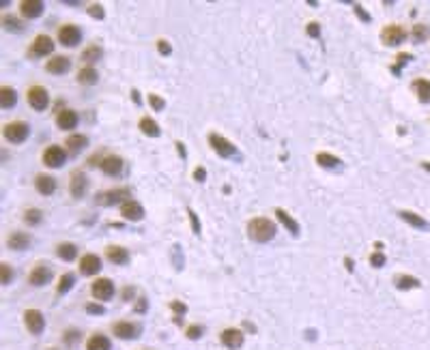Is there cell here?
<instances>
[{
  "label": "cell",
  "instance_id": "30",
  "mask_svg": "<svg viewBox=\"0 0 430 350\" xmlns=\"http://www.w3.org/2000/svg\"><path fill=\"white\" fill-rule=\"evenodd\" d=\"M56 251H58V258H60V260H67V262H71V260L76 258L78 247H76L74 243H60Z\"/></svg>",
  "mask_w": 430,
  "mask_h": 350
},
{
  "label": "cell",
  "instance_id": "4",
  "mask_svg": "<svg viewBox=\"0 0 430 350\" xmlns=\"http://www.w3.org/2000/svg\"><path fill=\"white\" fill-rule=\"evenodd\" d=\"M67 161V150L60 146H47L43 150V163L47 168H62Z\"/></svg>",
  "mask_w": 430,
  "mask_h": 350
},
{
  "label": "cell",
  "instance_id": "5",
  "mask_svg": "<svg viewBox=\"0 0 430 350\" xmlns=\"http://www.w3.org/2000/svg\"><path fill=\"white\" fill-rule=\"evenodd\" d=\"M52 52H54V41H52V37H47V35H37L35 41L28 47L30 56H47V54H52Z\"/></svg>",
  "mask_w": 430,
  "mask_h": 350
},
{
  "label": "cell",
  "instance_id": "16",
  "mask_svg": "<svg viewBox=\"0 0 430 350\" xmlns=\"http://www.w3.org/2000/svg\"><path fill=\"white\" fill-rule=\"evenodd\" d=\"M99 269H101V260L95 253H86L80 260V273L82 275H95V273H99Z\"/></svg>",
  "mask_w": 430,
  "mask_h": 350
},
{
  "label": "cell",
  "instance_id": "49",
  "mask_svg": "<svg viewBox=\"0 0 430 350\" xmlns=\"http://www.w3.org/2000/svg\"><path fill=\"white\" fill-rule=\"evenodd\" d=\"M189 217H192V221H194V232L198 234V232H200V226H198V219H196V215H194V211H189Z\"/></svg>",
  "mask_w": 430,
  "mask_h": 350
},
{
  "label": "cell",
  "instance_id": "37",
  "mask_svg": "<svg viewBox=\"0 0 430 350\" xmlns=\"http://www.w3.org/2000/svg\"><path fill=\"white\" fill-rule=\"evenodd\" d=\"M3 26L7 30H11V33H18V30L24 28V24L15 18V15H5V18H3Z\"/></svg>",
  "mask_w": 430,
  "mask_h": 350
},
{
  "label": "cell",
  "instance_id": "14",
  "mask_svg": "<svg viewBox=\"0 0 430 350\" xmlns=\"http://www.w3.org/2000/svg\"><path fill=\"white\" fill-rule=\"evenodd\" d=\"M56 125H58V129L62 131H71V129H76V125H78V114L74 112V110H69V108H62L58 116H56Z\"/></svg>",
  "mask_w": 430,
  "mask_h": 350
},
{
  "label": "cell",
  "instance_id": "32",
  "mask_svg": "<svg viewBox=\"0 0 430 350\" xmlns=\"http://www.w3.org/2000/svg\"><path fill=\"white\" fill-rule=\"evenodd\" d=\"M86 350H110V339L106 335H93L86 344Z\"/></svg>",
  "mask_w": 430,
  "mask_h": 350
},
{
  "label": "cell",
  "instance_id": "46",
  "mask_svg": "<svg viewBox=\"0 0 430 350\" xmlns=\"http://www.w3.org/2000/svg\"><path fill=\"white\" fill-rule=\"evenodd\" d=\"M200 335H202V327H198V324H194V327L187 329V337L189 339H198Z\"/></svg>",
  "mask_w": 430,
  "mask_h": 350
},
{
  "label": "cell",
  "instance_id": "12",
  "mask_svg": "<svg viewBox=\"0 0 430 350\" xmlns=\"http://www.w3.org/2000/svg\"><path fill=\"white\" fill-rule=\"evenodd\" d=\"M50 280H52V269L47 265H37L33 271L28 273V282L33 286H45Z\"/></svg>",
  "mask_w": 430,
  "mask_h": 350
},
{
  "label": "cell",
  "instance_id": "28",
  "mask_svg": "<svg viewBox=\"0 0 430 350\" xmlns=\"http://www.w3.org/2000/svg\"><path fill=\"white\" fill-rule=\"evenodd\" d=\"M99 79V75H97V71H95L93 67H84V69H80V73H78V82L80 84H86V86H91V84H95Z\"/></svg>",
  "mask_w": 430,
  "mask_h": 350
},
{
  "label": "cell",
  "instance_id": "41",
  "mask_svg": "<svg viewBox=\"0 0 430 350\" xmlns=\"http://www.w3.org/2000/svg\"><path fill=\"white\" fill-rule=\"evenodd\" d=\"M0 275H3V277H0V282H3V284L7 286V284L11 282V277H13L11 267H9V265H5V262H3V265H0Z\"/></svg>",
  "mask_w": 430,
  "mask_h": 350
},
{
  "label": "cell",
  "instance_id": "17",
  "mask_svg": "<svg viewBox=\"0 0 430 350\" xmlns=\"http://www.w3.org/2000/svg\"><path fill=\"white\" fill-rule=\"evenodd\" d=\"M99 168L106 172V174H110V177H116V174L123 172V159L116 157V155H108V157L101 159Z\"/></svg>",
  "mask_w": 430,
  "mask_h": 350
},
{
  "label": "cell",
  "instance_id": "23",
  "mask_svg": "<svg viewBox=\"0 0 430 350\" xmlns=\"http://www.w3.org/2000/svg\"><path fill=\"white\" fill-rule=\"evenodd\" d=\"M30 245V236L24 232H11L7 236V247L9 249H26Z\"/></svg>",
  "mask_w": 430,
  "mask_h": 350
},
{
  "label": "cell",
  "instance_id": "52",
  "mask_svg": "<svg viewBox=\"0 0 430 350\" xmlns=\"http://www.w3.org/2000/svg\"><path fill=\"white\" fill-rule=\"evenodd\" d=\"M133 93V101H138L140 103V95H138V91H131Z\"/></svg>",
  "mask_w": 430,
  "mask_h": 350
},
{
  "label": "cell",
  "instance_id": "21",
  "mask_svg": "<svg viewBox=\"0 0 430 350\" xmlns=\"http://www.w3.org/2000/svg\"><path fill=\"white\" fill-rule=\"evenodd\" d=\"M69 67H71V60L67 56H54V58H50L45 62V69L50 71V73H54V75L65 73V71H69Z\"/></svg>",
  "mask_w": 430,
  "mask_h": 350
},
{
  "label": "cell",
  "instance_id": "29",
  "mask_svg": "<svg viewBox=\"0 0 430 350\" xmlns=\"http://www.w3.org/2000/svg\"><path fill=\"white\" fill-rule=\"evenodd\" d=\"M140 129H142V133H147V136H151V138H157L159 136V127H157V123L153 121V118H149V116H145V118H140Z\"/></svg>",
  "mask_w": 430,
  "mask_h": 350
},
{
  "label": "cell",
  "instance_id": "27",
  "mask_svg": "<svg viewBox=\"0 0 430 350\" xmlns=\"http://www.w3.org/2000/svg\"><path fill=\"white\" fill-rule=\"evenodd\" d=\"M275 217L280 219L286 228H289V232H291V234H299V226H297V221H295L293 217H289V213H286L284 209H275Z\"/></svg>",
  "mask_w": 430,
  "mask_h": 350
},
{
  "label": "cell",
  "instance_id": "36",
  "mask_svg": "<svg viewBox=\"0 0 430 350\" xmlns=\"http://www.w3.org/2000/svg\"><path fill=\"white\" fill-rule=\"evenodd\" d=\"M396 286L400 290H409V288H415V286H419V280H417V277H411V275H398L396 277Z\"/></svg>",
  "mask_w": 430,
  "mask_h": 350
},
{
  "label": "cell",
  "instance_id": "10",
  "mask_svg": "<svg viewBox=\"0 0 430 350\" xmlns=\"http://www.w3.org/2000/svg\"><path fill=\"white\" fill-rule=\"evenodd\" d=\"M404 37H407V33H404L402 26H398V24H389V26L383 28V33H381V41H383L385 45H398V43L404 41Z\"/></svg>",
  "mask_w": 430,
  "mask_h": 350
},
{
  "label": "cell",
  "instance_id": "44",
  "mask_svg": "<svg viewBox=\"0 0 430 350\" xmlns=\"http://www.w3.org/2000/svg\"><path fill=\"white\" fill-rule=\"evenodd\" d=\"M306 33H308L310 37H318V35H321V26H318L316 22H310L308 26H306Z\"/></svg>",
  "mask_w": 430,
  "mask_h": 350
},
{
  "label": "cell",
  "instance_id": "47",
  "mask_svg": "<svg viewBox=\"0 0 430 350\" xmlns=\"http://www.w3.org/2000/svg\"><path fill=\"white\" fill-rule=\"evenodd\" d=\"M157 47H159V52H162V54H170V45L166 43L164 39H159V41H157Z\"/></svg>",
  "mask_w": 430,
  "mask_h": 350
},
{
  "label": "cell",
  "instance_id": "50",
  "mask_svg": "<svg viewBox=\"0 0 430 350\" xmlns=\"http://www.w3.org/2000/svg\"><path fill=\"white\" fill-rule=\"evenodd\" d=\"M355 11H357V15H360V18H364V20H370V18H368V13H366V11L362 9V7H355Z\"/></svg>",
  "mask_w": 430,
  "mask_h": 350
},
{
  "label": "cell",
  "instance_id": "3",
  "mask_svg": "<svg viewBox=\"0 0 430 350\" xmlns=\"http://www.w3.org/2000/svg\"><path fill=\"white\" fill-rule=\"evenodd\" d=\"M26 101H28V106L33 110L41 112V110L47 108V103H50V95H47V91L43 89V86H30V89L26 91Z\"/></svg>",
  "mask_w": 430,
  "mask_h": 350
},
{
  "label": "cell",
  "instance_id": "25",
  "mask_svg": "<svg viewBox=\"0 0 430 350\" xmlns=\"http://www.w3.org/2000/svg\"><path fill=\"white\" fill-rule=\"evenodd\" d=\"M86 136H82V133H76V136H69L67 138V142H65V148H67V153L69 155H74V153H78V150H82L84 146H86Z\"/></svg>",
  "mask_w": 430,
  "mask_h": 350
},
{
  "label": "cell",
  "instance_id": "53",
  "mask_svg": "<svg viewBox=\"0 0 430 350\" xmlns=\"http://www.w3.org/2000/svg\"><path fill=\"white\" fill-rule=\"evenodd\" d=\"M50 350H52V348H50Z\"/></svg>",
  "mask_w": 430,
  "mask_h": 350
},
{
  "label": "cell",
  "instance_id": "31",
  "mask_svg": "<svg viewBox=\"0 0 430 350\" xmlns=\"http://www.w3.org/2000/svg\"><path fill=\"white\" fill-rule=\"evenodd\" d=\"M413 89H415L419 101H424V103L430 101V82L428 79H417V82L413 84Z\"/></svg>",
  "mask_w": 430,
  "mask_h": 350
},
{
  "label": "cell",
  "instance_id": "1",
  "mask_svg": "<svg viewBox=\"0 0 430 350\" xmlns=\"http://www.w3.org/2000/svg\"><path fill=\"white\" fill-rule=\"evenodd\" d=\"M248 234H250L252 241L267 243V241H271V238L275 236V224L273 221H269V219H265V217H254L248 224Z\"/></svg>",
  "mask_w": 430,
  "mask_h": 350
},
{
  "label": "cell",
  "instance_id": "38",
  "mask_svg": "<svg viewBox=\"0 0 430 350\" xmlns=\"http://www.w3.org/2000/svg\"><path fill=\"white\" fill-rule=\"evenodd\" d=\"M74 282H76V275L74 273H65L60 277V284H58V294H65L67 290L74 288Z\"/></svg>",
  "mask_w": 430,
  "mask_h": 350
},
{
  "label": "cell",
  "instance_id": "40",
  "mask_svg": "<svg viewBox=\"0 0 430 350\" xmlns=\"http://www.w3.org/2000/svg\"><path fill=\"white\" fill-rule=\"evenodd\" d=\"M24 221H26L28 226H35L41 221V211L39 209H28L26 213H24Z\"/></svg>",
  "mask_w": 430,
  "mask_h": 350
},
{
  "label": "cell",
  "instance_id": "22",
  "mask_svg": "<svg viewBox=\"0 0 430 350\" xmlns=\"http://www.w3.org/2000/svg\"><path fill=\"white\" fill-rule=\"evenodd\" d=\"M86 187H89V183H86V177L82 172H74V177H71V196L74 198H82L84 192H86Z\"/></svg>",
  "mask_w": 430,
  "mask_h": 350
},
{
  "label": "cell",
  "instance_id": "9",
  "mask_svg": "<svg viewBox=\"0 0 430 350\" xmlns=\"http://www.w3.org/2000/svg\"><path fill=\"white\" fill-rule=\"evenodd\" d=\"M93 297L95 299H99V301H108V299H112L114 297V284L112 280H108V277H101V280L97 282H93Z\"/></svg>",
  "mask_w": 430,
  "mask_h": 350
},
{
  "label": "cell",
  "instance_id": "35",
  "mask_svg": "<svg viewBox=\"0 0 430 350\" xmlns=\"http://www.w3.org/2000/svg\"><path fill=\"white\" fill-rule=\"evenodd\" d=\"M316 163L323 165V168H338L340 159L336 155H329V153H318L316 155Z\"/></svg>",
  "mask_w": 430,
  "mask_h": 350
},
{
  "label": "cell",
  "instance_id": "24",
  "mask_svg": "<svg viewBox=\"0 0 430 350\" xmlns=\"http://www.w3.org/2000/svg\"><path fill=\"white\" fill-rule=\"evenodd\" d=\"M15 101H18V93L11 86H0V108L9 110L15 106Z\"/></svg>",
  "mask_w": 430,
  "mask_h": 350
},
{
  "label": "cell",
  "instance_id": "2",
  "mask_svg": "<svg viewBox=\"0 0 430 350\" xmlns=\"http://www.w3.org/2000/svg\"><path fill=\"white\" fill-rule=\"evenodd\" d=\"M28 123L24 121H13V123H7L5 129H3V136L7 142H11V144H22L24 140L28 138Z\"/></svg>",
  "mask_w": 430,
  "mask_h": 350
},
{
  "label": "cell",
  "instance_id": "7",
  "mask_svg": "<svg viewBox=\"0 0 430 350\" xmlns=\"http://www.w3.org/2000/svg\"><path fill=\"white\" fill-rule=\"evenodd\" d=\"M24 322H26V329L33 333V335H41V331L45 327L43 314L39 312V309H26V312H24Z\"/></svg>",
  "mask_w": 430,
  "mask_h": 350
},
{
  "label": "cell",
  "instance_id": "51",
  "mask_svg": "<svg viewBox=\"0 0 430 350\" xmlns=\"http://www.w3.org/2000/svg\"><path fill=\"white\" fill-rule=\"evenodd\" d=\"M194 177H196V181H204V170H202V168H198Z\"/></svg>",
  "mask_w": 430,
  "mask_h": 350
},
{
  "label": "cell",
  "instance_id": "48",
  "mask_svg": "<svg viewBox=\"0 0 430 350\" xmlns=\"http://www.w3.org/2000/svg\"><path fill=\"white\" fill-rule=\"evenodd\" d=\"M86 312H93V314H103V307H101V305H93V303H89V305H86Z\"/></svg>",
  "mask_w": 430,
  "mask_h": 350
},
{
  "label": "cell",
  "instance_id": "45",
  "mask_svg": "<svg viewBox=\"0 0 430 350\" xmlns=\"http://www.w3.org/2000/svg\"><path fill=\"white\" fill-rule=\"evenodd\" d=\"M89 13L93 15V18H99V20H103V15H106V13H103V7L101 5H91L89 7Z\"/></svg>",
  "mask_w": 430,
  "mask_h": 350
},
{
  "label": "cell",
  "instance_id": "13",
  "mask_svg": "<svg viewBox=\"0 0 430 350\" xmlns=\"http://www.w3.org/2000/svg\"><path fill=\"white\" fill-rule=\"evenodd\" d=\"M112 331H114V335L121 337V339H133V337L140 335V327H136L133 322H125V320L123 322H114Z\"/></svg>",
  "mask_w": 430,
  "mask_h": 350
},
{
  "label": "cell",
  "instance_id": "39",
  "mask_svg": "<svg viewBox=\"0 0 430 350\" xmlns=\"http://www.w3.org/2000/svg\"><path fill=\"white\" fill-rule=\"evenodd\" d=\"M413 41H417V43H421V41H426L428 39V28L424 26V24H415L413 26Z\"/></svg>",
  "mask_w": 430,
  "mask_h": 350
},
{
  "label": "cell",
  "instance_id": "6",
  "mask_svg": "<svg viewBox=\"0 0 430 350\" xmlns=\"http://www.w3.org/2000/svg\"><path fill=\"white\" fill-rule=\"evenodd\" d=\"M58 41L65 47H76L80 41H82V33H80V28L74 26V24H65V26H60V30H58Z\"/></svg>",
  "mask_w": 430,
  "mask_h": 350
},
{
  "label": "cell",
  "instance_id": "43",
  "mask_svg": "<svg viewBox=\"0 0 430 350\" xmlns=\"http://www.w3.org/2000/svg\"><path fill=\"white\" fill-rule=\"evenodd\" d=\"M370 265H372V267H383V265H385V256H383L381 251L372 253V256H370Z\"/></svg>",
  "mask_w": 430,
  "mask_h": 350
},
{
  "label": "cell",
  "instance_id": "34",
  "mask_svg": "<svg viewBox=\"0 0 430 350\" xmlns=\"http://www.w3.org/2000/svg\"><path fill=\"white\" fill-rule=\"evenodd\" d=\"M400 217L407 221V224H411V226H415V228H428V221L426 219H421L419 215H415V213H409V211H400Z\"/></svg>",
  "mask_w": 430,
  "mask_h": 350
},
{
  "label": "cell",
  "instance_id": "26",
  "mask_svg": "<svg viewBox=\"0 0 430 350\" xmlns=\"http://www.w3.org/2000/svg\"><path fill=\"white\" fill-rule=\"evenodd\" d=\"M106 256H108L110 262H114V265H125V262L129 260V253H127V249L125 247H116V245L108 247Z\"/></svg>",
  "mask_w": 430,
  "mask_h": 350
},
{
  "label": "cell",
  "instance_id": "20",
  "mask_svg": "<svg viewBox=\"0 0 430 350\" xmlns=\"http://www.w3.org/2000/svg\"><path fill=\"white\" fill-rule=\"evenodd\" d=\"M20 13L24 18H39V15L43 13V3L41 0H22Z\"/></svg>",
  "mask_w": 430,
  "mask_h": 350
},
{
  "label": "cell",
  "instance_id": "8",
  "mask_svg": "<svg viewBox=\"0 0 430 350\" xmlns=\"http://www.w3.org/2000/svg\"><path fill=\"white\" fill-rule=\"evenodd\" d=\"M209 144L213 146V150L220 157H230V155L237 153V148H235L233 142L226 140L224 136H218V133H211V136H209Z\"/></svg>",
  "mask_w": 430,
  "mask_h": 350
},
{
  "label": "cell",
  "instance_id": "11",
  "mask_svg": "<svg viewBox=\"0 0 430 350\" xmlns=\"http://www.w3.org/2000/svg\"><path fill=\"white\" fill-rule=\"evenodd\" d=\"M222 344H224L226 348L230 350H237V348H241L243 346V331H239V329H224L222 331Z\"/></svg>",
  "mask_w": 430,
  "mask_h": 350
},
{
  "label": "cell",
  "instance_id": "33",
  "mask_svg": "<svg viewBox=\"0 0 430 350\" xmlns=\"http://www.w3.org/2000/svg\"><path fill=\"white\" fill-rule=\"evenodd\" d=\"M103 56V50L97 45V43H93V45H89L86 50L82 52V60L84 62H95V60H99Z\"/></svg>",
  "mask_w": 430,
  "mask_h": 350
},
{
  "label": "cell",
  "instance_id": "18",
  "mask_svg": "<svg viewBox=\"0 0 430 350\" xmlns=\"http://www.w3.org/2000/svg\"><path fill=\"white\" fill-rule=\"evenodd\" d=\"M35 187L41 196H52L56 192V179H52L50 174H39L35 179Z\"/></svg>",
  "mask_w": 430,
  "mask_h": 350
},
{
  "label": "cell",
  "instance_id": "19",
  "mask_svg": "<svg viewBox=\"0 0 430 350\" xmlns=\"http://www.w3.org/2000/svg\"><path fill=\"white\" fill-rule=\"evenodd\" d=\"M127 196V189H110V192H99L97 198H95V202L97 204H114V202H121L123 198Z\"/></svg>",
  "mask_w": 430,
  "mask_h": 350
},
{
  "label": "cell",
  "instance_id": "15",
  "mask_svg": "<svg viewBox=\"0 0 430 350\" xmlns=\"http://www.w3.org/2000/svg\"><path fill=\"white\" fill-rule=\"evenodd\" d=\"M121 215L129 221H138V219L145 217V209H142V204H138L136 200H127L121 204Z\"/></svg>",
  "mask_w": 430,
  "mask_h": 350
},
{
  "label": "cell",
  "instance_id": "42",
  "mask_svg": "<svg viewBox=\"0 0 430 350\" xmlns=\"http://www.w3.org/2000/svg\"><path fill=\"white\" fill-rule=\"evenodd\" d=\"M149 103H151V108H153V110H162L164 108V99L159 97V95H155V93L149 97Z\"/></svg>",
  "mask_w": 430,
  "mask_h": 350
}]
</instances>
